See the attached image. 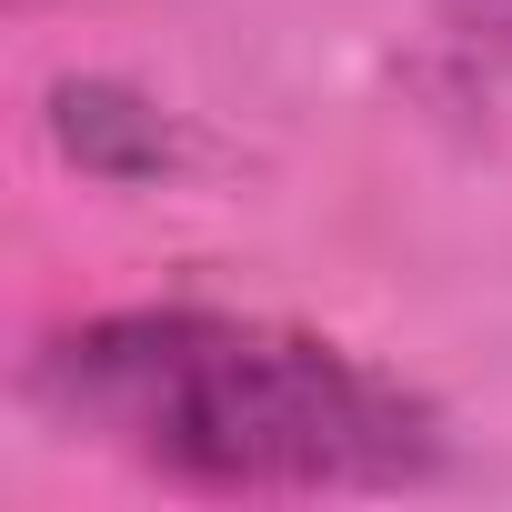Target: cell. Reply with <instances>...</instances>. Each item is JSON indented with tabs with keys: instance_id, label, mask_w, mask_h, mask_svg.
Segmentation results:
<instances>
[{
	"instance_id": "6da1fadb",
	"label": "cell",
	"mask_w": 512,
	"mask_h": 512,
	"mask_svg": "<svg viewBox=\"0 0 512 512\" xmlns=\"http://www.w3.org/2000/svg\"><path fill=\"white\" fill-rule=\"evenodd\" d=\"M31 402L171 492H422L452 472L432 392L352 342L211 302L61 322L31 352Z\"/></svg>"
},
{
	"instance_id": "7a4b0ae2",
	"label": "cell",
	"mask_w": 512,
	"mask_h": 512,
	"mask_svg": "<svg viewBox=\"0 0 512 512\" xmlns=\"http://www.w3.org/2000/svg\"><path fill=\"white\" fill-rule=\"evenodd\" d=\"M462 41H482V51L512 71V0H462Z\"/></svg>"
}]
</instances>
